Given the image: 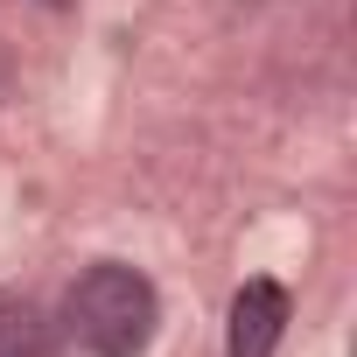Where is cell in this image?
I'll list each match as a JSON object with an SVG mask.
<instances>
[{"label":"cell","instance_id":"6da1fadb","mask_svg":"<svg viewBox=\"0 0 357 357\" xmlns=\"http://www.w3.org/2000/svg\"><path fill=\"white\" fill-rule=\"evenodd\" d=\"M56 322L84 357H140L154 343V329H161V294H154V280L140 266L98 259L70 280Z\"/></svg>","mask_w":357,"mask_h":357},{"label":"cell","instance_id":"277c9868","mask_svg":"<svg viewBox=\"0 0 357 357\" xmlns=\"http://www.w3.org/2000/svg\"><path fill=\"white\" fill-rule=\"evenodd\" d=\"M0 91H8V50H0Z\"/></svg>","mask_w":357,"mask_h":357},{"label":"cell","instance_id":"5b68a950","mask_svg":"<svg viewBox=\"0 0 357 357\" xmlns=\"http://www.w3.org/2000/svg\"><path fill=\"white\" fill-rule=\"evenodd\" d=\"M43 8H70V0H43Z\"/></svg>","mask_w":357,"mask_h":357},{"label":"cell","instance_id":"7a4b0ae2","mask_svg":"<svg viewBox=\"0 0 357 357\" xmlns=\"http://www.w3.org/2000/svg\"><path fill=\"white\" fill-rule=\"evenodd\" d=\"M287 315H294V301H287L280 280H266V273L238 280L231 315H225V357H273L280 336H287Z\"/></svg>","mask_w":357,"mask_h":357},{"label":"cell","instance_id":"3957f363","mask_svg":"<svg viewBox=\"0 0 357 357\" xmlns=\"http://www.w3.org/2000/svg\"><path fill=\"white\" fill-rule=\"evenodd\" d=\"M63 322L36 294H0V357H56Z\"/></svg>","mask_w":357,"mask_h":357}]
</instances>
